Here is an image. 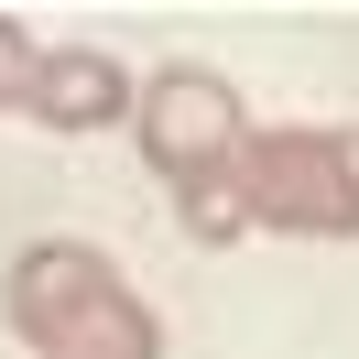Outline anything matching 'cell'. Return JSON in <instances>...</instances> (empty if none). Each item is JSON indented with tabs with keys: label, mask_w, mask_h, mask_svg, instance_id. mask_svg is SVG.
<instances>
[{
	"label": "cell",
	"mask_w": 359,
	"mask_h": 359,
	"mask_svg": "<svg viewBox=\"0 0 359 359\" xmlns=\"http://www.w3.org/2000/svg\"><path fill=\"white\" fill-rule=\"evenodd\" d=\"M11 337L33 359H163V327L88 240H33L11 262Z\"/></svg>",
	"instance_id": "cell-1"
},
{
	"label": "cell",
	"mask_w": 359,
	"mask_h": 359,
	"mask_svg": "<svg viewBox=\"0 0 359 359\" xmlns=\"http://www.w3.org/2000/svg\"><path fill=\"white\" fill-rule=\"evenodd\" d=\"M240 207L283 240H359V131H250Z\"/></svg>",
	"instance_id": "cell-2"
},
{
	"label": "cell",
	"mask_w": 359,
	"mask_h": 359,
	"mask_svg": "<svg viewBox=\"0 0 359 359\" xmlns=\"http://www.w3.org/2000/svg\"><path fill=\"white\" fill-rule=\"evenodd\" d=\"M142 153H153V175L175 185H207V175H229V163L250 153V120H240V98H229V76H207V66H163L153 88H142Z\"/></svg>",
	"instance_id": "cell-3"
},
{
	"label": "cell",
	"mask_w": 359,
	"mask_h": 359,
	"mask_svg": "<svg viewBox=\"0 0 359 359\" xmlns=\"http://www.w3.org/2000/svg\"><path fill=\"white\" fill-rule=\"evenodd\" d=\"M33 120H44V131H109V120H131V76H120L109 55L66 44L44 66V88H33Z\"/></svg>",
	"instance_id": "cell-4"
},
{
	"label": "cell",
	"mask_w": 359,
	"mask_h": 359,
	"mask_svg": "<svg viewBox=\"0 0 359 359\" xmlns=\"http://www.w3.org/2000/svg\"><path fill=\"white\" fill-rule=\"evenodd\" d=\"M44 66H55V55L33 44V33L11 22V11H0V109H33V88H44Z\"/></svg>",
	"instance_id": "cell-5"
}]
</instances>
